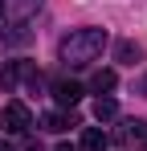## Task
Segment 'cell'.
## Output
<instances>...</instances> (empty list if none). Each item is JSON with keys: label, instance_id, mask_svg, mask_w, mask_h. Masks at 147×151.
Returning <instances> with one entry per match:
<instances>
[{"label": "cell", "instance_id": "cell-1", "mask_svg": "<svg viewBox=\"0 0 147 151\" xmlns=\"http://www.w3.org/2000/svg\"><path fill=\"white\" fill-rule=\"evenodd\" d=\"M102 49H106V29H74L57 45V57L66 65H90L102 57Z\"/></svg>", "mask_w": 147, "mask_h": 151}, {"label": "cell", "instance_id": "cell-2", "mask_svg": "<svg viewBox=\"0 0 147 151\" xmlns=\"http://www.w3.org/2000/svg\"><path fill=\"white\" fill-rule=\"evenodd\" d=\"M29 127H33V114H29L24 102H8V106L0 110V131H4V135H24Z\"/></svg>", "mask_w": 147, "mask_h": 151}, {"label": "cell", "instance_id": "cell-3", "mask_svg": "<svg viewBox=\"0 0 147 151\" xmlns=\"http://www.w3.org/2000/svg\"><path fill=\"white\" fill-rule=\"evenodd\" d=\"M66 127H78V123H74V114H66V110H45V114H41V131L61 135Z\"/></svg>", "mask_w": 147, "mask_h": 151}, {"label": "cell", "instance_id": "cell-4", "mask_svg": "<svg viewBox=\"0 0 147 151\" xmlns=\"http://www.w3.org/2000/svg\"><path fill=\"white\" fill-rule=\"evenodd\" d=\"M41 4H45V0H4V12H8L12 21H29Z\"/></svg>", "mask_w": 147, "mask_h": 151}, {"label": "cell", "instance_id": "cell-5", "mask_svg": "<svg viewBox=\"0 0 147 151\" xmlns=\"http://www.w3.org/2000/svg\"><path fill=\"white\" fill-rule=\"evenodd\" d=\"M106 147H110V139H106L102 127H86L82 131V151H106Z\"/></svg>", "mask_w": 147, "mask_h": 151}, {"label": "cell", "instance_id": "cell-6", "mask_svg": "<svg viewBox=\"0 0 147 151\" xmlns=\"http://www.w3.org/2000/svg\"><path fill=\"white\" fill-rule=\"evenodd\" d=\"M53 98H57V106H74V102L82 98V86L78 82H57L53 86Z\"/></svg>", "mask_w": 147, "mask_h": 151}, {"label": "cell", "instance_id": "cell-7", "mask_svg": "<svg viewBox=\"0 0 147 151\" xmlns=\"http://www.w3.org/2000/svg\"><path fill=\"white\" fill-rule=\"evenodd\" d=\"M115 53H119V61H122V65H135V61L143 57V49H139L135 41H119V45H115Z\"/></svg>", "mask_w": 147, "mask_h": 151}, {"label": "cell", "instance_id": "cell-8", "mask_svg": "<svg viewBox=\"0 0 147 151\" xmlns=\"http://www.w3.org/2000/svg\"><path fill=\"white\" fill-rule=\"evenodd\" d=\"M115 82H119L115 70H98V74L90 78V90H98V94H102V90H115Z\"/></svg>", "mask_w": 147, "mask_h": 151}, {"label": "cell", "instance_id": "cell-9", "mask_svg": "<svg viewBox=\"0 0 147 151\" xmlns=\"http://www.w3.org/2000/svg\"><path fill=\"white\" fill-rule=\"evenodd\" d=\"M115 114H119L115 98H98V102H94V119H98V123H106V119H115Z\"/></svg>", "mask_w": 147, "mask_h": 151}, {"label": "cell", "instance_id": "cell-10", "mask_svg": "<svg viewBox=\"0 0 147 151\" xmlns=\"http://www.w3.org/2000/svg\"><path fill=\"white\" fill-rule=\"evenodd\" d=\"M122 135H127V139H147V123L143 119H131V123L122 127Z\"/></svg>", "mask_w": 147, "mask_h": 151}, {"label": "cell", "instance_id": "cell-11", "mask_svg": "<svg viewBox=\"0 0 147 151\" xmlns=\"http://www.w3.org/2000/svg\"><path fill=\"white\" fill-rule=\"evenodd\" d=\"M135 90H139V94H143V98H147V74L139 78V86H135Z\"/></svg>", "mask_w": 147, "mask_h": 151}, {"label": "cell", "instance_id": "cell-12", "mask_svg": "<svg viewBox=\"0 0 147 151\" xmlns=\"http://www.w3.org/2000/svg\"><path fill=\"white\" fill-rule=\"evenodd\" d=\"M57 151H74V147H66V143H61V147H57Z\"/></svg>", "mask_w": 147, "mask_h": 151}, {"label": "cell", "instance_id": "cell-13", "mask_svg": "<svg viewBox=\"0 0 147 151\" xmlns=\"http://www.w3.org/2000/svg\"><path fill=\"white\" fill-rule=\"evenodd\" d=\"M0 17H4V0H0Z\"/></svg>", "mask_w": 147, "mask_h": 151}]
</instances>
